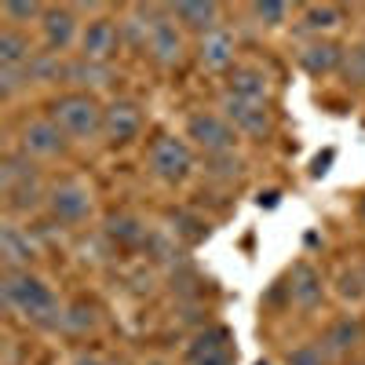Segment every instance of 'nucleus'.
I'll list each match as a JSON object with an SVG mask.
<instances>
[{"mask_svg":"<svg viewBox=\"0 0 365 365\" xmlns=\"http://www.w3.org/2000/svg\"><path fill=\"white\" fill-rule=\"evenodd\" d=\"M58 325L70 329V332H84V329L96 325V307H88V303H73V307H66V311H63Z\"/></svg>","mask_w":365,"mask_h":365,"instance_id":"24","label":"nucleus"},{"mask_svg":"<svg viewBox=\"0 0 365 365\" xmlns=\"http://www.w3.org/2000/svg\"><path fill=\"white\" fill-rule=\"evenodd\" d=\"M340 73L347 77V84H365V44L344 48V66Z\"/></svg>","mask_w":365,"mask_h":365,"instance_id":"25","label":"nucleus"},{"mask_svg":"<svg viewBox=\"0 0 365 365\" xmlns=\"http://www.w3.org/2000/svg\"><path fill=\"white\" fill-rule=\"evenodd\" d=\"M0 11H4L8 22H29V19H37V15L44 19V8L34 4V0H29V4H26V0H8V4L0 8Z\"/></svg>","mask_w":365,"mask_h":365,"instance_id":"29","label":"nucleus"},{"mask_svg":"<svg viewBox=\"0 0 365 365\" xmlns=\"http://www.w3.org/2000/svg\"><path fill=\"white\" fill-rule=\"evenodd\" d=\"M146 51L154 55V63H161V66H175L179 58H182V34H179V26H175L172 19H165V15L150 19Z\"/></svg>","mask_w":365,"mask_h":365,"instance_id":"9","label":"nucleus"},{"mask_svg":"<svg viewBox=\"0 0 365 365\" xmlns=\"http://www.w3.org/2000/svg\"><path fill=\"white\" fill-rule=\"evenodd\" d=\"M63 77L70 84H77V88H103V84H110V66L106 63H91V58L81 55L77 63H70L63 70Z\"/></svg>","mask_w":365,"mask_h":365,"instance_id":"20","label":"nucleus"},{"mask_svg":"<svg viewBox=\"0 0 365 365\" xmlns=\"http://www.w3.org/2000/svg\"><path fill=\"white\" fill-rule=\"evenodd\" d=\"M51 120L63 128L70 139H91L103 132L106 110L88 96V91H73V96H63L51 106Z\"/></svg>","mask_w":365,"mask_h":365,"instance_id":"2","label":"nucleus"},{"mask_svg":"<svg viewBox=\"0 0 365 365\" xmlns=\"http://www.w3.org/2000/svg\"><path fill=\"white\" fill-rule=\"evenodd\" d=\"M227 96L267 103V96H270V81H267V73L256 70V66H234V73H230V91H227Z\"/></svg>","mask_w":365,"mask_h":365,"instance_id":"16","label":"nucleus"},{"mask_svg":"<svg viewBox=\"0 0 365 365\" xmlns=\"http://www.w3.org/2000/svg\"><path fill=\"white\" fill-rule=\"evenodd\" d=\"M252 15H256L263 26H282V22H285V15H289V4L267 0V4H252Z\"/></svg>","mask_w":365,"mask_h":365,"instance_id":"30","label":"nucleus"},{"mask_svg":"<svg viewBox=\"0 0 365 365\" xmlns=\"http://www.w3.org/2000/svg\"><path fill=\"white\" fill-rule=\"evenodd\" d=\"M66 143V132L55 125V120H29L19 135V146H22V158H55Z\"/></svg>","mask_w":365,"mask_h":365,"instance_id":"8","label":"nucleus"},{"mask_svg":"<svg viewBox=\"0 0 365 365\" xmlns=\"http://www.w3.org/2000/svg\"><path fill=\"white\" fill-rule=\"evenodd\" d=\"M26 81H34V77H29V66H0V96H4V99L15 96Z\"/></svg>","mask_w":365,"mask_h":365,"instance_id":"28","label":"nucleus"},{"mask_svg":"<svg viewBox=\"0 0 365 365\" xmlns=\"http://www.w3.org/2000/svg\"><path fill=\"white\" fill-rule=\"evenodd\" d=\"M358 340H361V325L354 318H340L336 325H329V332H325V351L329 354H347V351L358 347Z\"/></svg>","mask_w":365,"mask_h":365,"instance_id":"21","label":"nucleus"},{"mask_svg":"<svg viewBox=\"0 0 365 365\" xmlns=\"http://www.w3.org/2000/svg\"><path fill=\"white\" fill-rule=\"evenodd\" d=\"M48 212L55 223H66V227H77L91 216V190L84 182H58V187L48 194Z\"/></svg>","mask_w":365,"mask_h":365,"instance_id":"5","label":"nucleus"},{"mask_svg":"<svg viewBox=\"0 0 365 365\" xmlns=\"http://www.w3.org/2000/svg\"><path fill=\"white\" fill-rule=\"evenodd\" d=\"M358 365H361V361H358Z\"/></svg>","mask_w":365,"mask_h":365,"instance_id":"32","label":"nucleus"},{"mask_svg":"<svg viewBox=\"0 0 365 365\" xmlns=\"http://www.w3.org/2000/svg\"><path fill=\"white\" fill-rule=\"evenodd\" d=\"M172 19L179 26H187V29H197V34L205 37L208 29H216V19H220V8L216 4H175L172 8Z\"/></svg>","mask_w":365,"mask_h":365,"instance_id":"18","label":"nucleus"},{"mask_svg":"<svg viewBox=\"0 0 365 365\" xmlns=\"http://www.w3.org/2000/svg\"><path fill=\"white\" fill-rule=\"evenodd\" d=\"M77 365H99V358H96V354H81Z\"/></svg>","mask_w":365,"mask_h":365,"instance_id":"31","label":"nucleus"},{"mask_svg":"<svg viewBox=\"0 0 365 365\" xmlns=\"http://www.w3.org/2000/svg\"><path fill=\"white\" fill-rule=\"evenodd\" d=\"M289 365H329V351L318 344H299L289 351Z\"/></svg>","mask_w":365,"mask_h":365,"instance_id":"27","label":"nucleus"},{"mask_svg":"<svg viewBox=\"0 0 365 365\" xmlns=\"http://www.w3.org/2000/svg\"><path fill=\"white\" fill-rule=\"evenodd\" d=\"M0 256H4L8 270H22L34 259V241H29V234H22L15 223H8L0 230Z\"/></svg>","mask_w":365,"mask_h":365,"instance_id":"17","label":"nucleus"},{"mask_svg":"<svg viewBox=\"0 0 365 365\" xmlns=\"http://www.w3.org/2000/svg\"><path fill=\"white\" fill-rule=\"evenodd\" d=\"M143 128V113L132 99H117L113 106H106V120H103V132L113 143H132Z\"/></svg>","mask_w":365,"mask_h":365,"instance_id":"12","label":"nucleus"},{"mask_svg":"<svg viewBox=\"0 0 365 365\" xmlns=\"http://www.w3.org/2000/svg\"><path fill=\"white\" fill-rule=\"evenodd\" d=\"M289 296L296 307H314V303H322V274L311 263H296L289 274Z\"/></svg>","mask_w":365,"mask_h":365,"instance_id":"15","label":"nucleus"},{"mask_svg":"<svg viewBox=\"0 0 365 365\" xmlns=\"http://www.w3.org/2000/svg\"><path fill=\"white\" fill-rule=\"evenodd\" d=\"M190 168H194V158H190V146L182 139H175V135L154 139V146H150V172H154L158 179L182 182L190 175Z\"/></svg>","mask_w":365,"mask_h":365,"instance_id":"4","label":"nucleus"},{"mask_svg":"<svg viewBox=\"0 0 365 365\" xmlns=\"http://www.w3.org/2000/svg\"><path fill=\"white\" fill-rule=\"evenodd\" d=\"M41 26H44V41L51 51H66L77 41V19L70 8H48Z\"/></svg>","mask_w":365,"mask_h":365,"instance_id":"14","label":"nucleus"},{"mask_svg":"<svg viewBox=\"0 0 365 365\" xmlns=\"http://www.w3.org/2000/svg\"><path fill=\"white\" fill-rule=\"evenodd\" d=\"M120 44V29L113 19H91L84 29H81V51L84 58H91V63H106V58L117 51Z\"/></svg>","mask_w":365,"mask_h":365,"instance_id":"10","label":"nucleus"},{"mask_svg":"<svg viewBox=\"0 0 365 365\" xmlns=\"http://www.w3.org/2000/svg\"><path fill=\"white\" fill-rule=\"evenodd\" d=\"M106 234L117 241V245H143V241H146V227L135 216H113Z\"/></svg>","mask_w":365,"mask_h":365,"instance_id":"22","label":"nucleus"},{"mask_svg":"<svg viewBox=\"0 0 365 365\" xmlns=\"http://www.w3.org/2000/svg\"><path fill=\"white\" fill-rule=\"evenodd\" d=\"M336 22H340V11L332 4H314V8L303 11V26L307 29H332Z\"/></svg>","mask_w":365,"mask_h":365,"instance_id":"26","label":"nucleus"},{"mask_svg":"<svg viewBox=\"0 0 365 365\" xmlns=\"http://www.w3.org/2000/svg\"><path fill=\"white\" fill-rule=\"evenodd\" d=\"M223 117L234 125V132H245V135H267L270 132V110H267V103H256V99L227 96Z\"/></svg>","mask_w":365,"mask_h":365,"instance_id":"7","label":"nucleus"},{"mask_svg":"<svg viewBox=\"0 0 365 365\" xmlns=\"http://www.w3.org/2000/svg\"><path fill=\"white\" fill-rule=\"evenodd\" d=\"M34 63V51H29V41L19 34L15 26L0 29V66H29Z\"/></svg>","mask_w":365,"mask_h":365,"instance_id":"19","label":"nucleus"},{"mask_svg":"<svg viewBox=\"0 0 365 365\" xmlns=\"http://www.w3.org/2000/svg\"><path fill=\"white\" fill-rule=\"evenodd\" d=\"M187 139H194V146H201L208 158H220V154H230L234 150L237 132L220 113H194L187 120Z\"/></svg>","mask_w":365,"mask_h":365,"instance_id":"3","label":"nucleus"},{"mask_svg":"<svg viewBox=\"0 0 365 365\" xmlns=\"http://www.w3.org/2000/svg\"><path fill=\"white\" fill-rule=\"evenodd\" d=\"M187 365H234V344L227 329H205L187 347Z\"/></svg>","mask_w":365,"mask_h":365,"instance_id":"6","label":"nucleus"},{"mask_svg":"<svg viewBox=\"0 0 365 365\" xmlns=\"http://www.w3.org/2000/svg\"><path fill=\"white\" fill-rule=\"evenodd\" d=\"M0 292H4V303L15 307L22 318L37 322V325H48V322H58L63 311L51 296V289L29 270H8L4 282H0Z\"/></svg>","mask_w":365,"mask_h":365,"instance_id":"1","label":"nucleus"},{"mask_svg":"<svg viewBox=\"0 0 365 365\" xmlns=\"http://www.w3.org/2000/svg\"><path fill=\"white\" fill-rule=\"evenodd\" d=\"M234 51H237V41H234L230 29H223V26L208 29V34L201 37V44H197V58H201L205 70H227V66H234Z\"/></svg>","mask_w":365,"mask_h":365,"instance_id":"11","label":"nucleus"},{"mask_svg":"<svg viewBox=\"0 0 365 365\" xmlns=\"http://www.w3.org/2000/svg\"><path fill=\"white\" fill-rule=\"evenodd\" d=\"M29 175H34V165H29V158H4V168H0L4 194H8L11 187H19V182H26Z\"/></svg>","mask_w":365,"mask_h":365,"instance_id":"23","label":"nucleus"},{"mask_svg":"<svg viewBox=\"0 0 365 365\" xmlns=\"http://www.w3.org/2000/svg\"><path fill=\"white\" fill-rule=\"evenodd\" d=\"M299 66L307 70L311 77L336 73L344 66V48L332 44V41H311V44H303V51H299Z\"/></svg>","mask_w":365,"mask_h":365,"instance_id":"13","label":"nucleus"}]
</instances>
